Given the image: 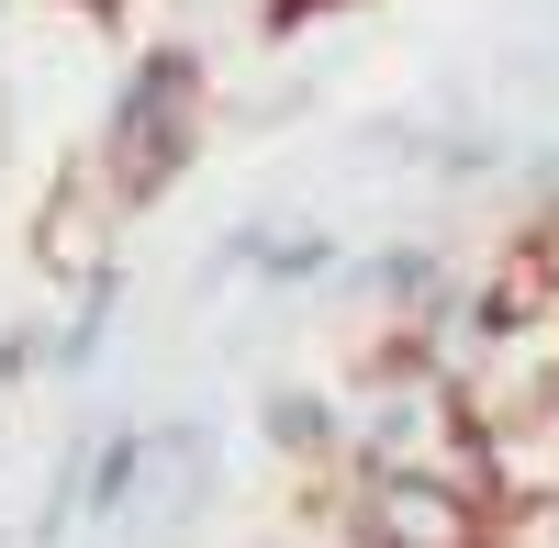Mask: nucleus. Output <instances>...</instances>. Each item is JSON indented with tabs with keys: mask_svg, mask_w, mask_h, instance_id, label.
Listing matches in <instances>:
<instances>
[{
	"mask_svg": "<svg viewBox=\"0 0 559 548\" xmlns=\"http://www.w3.org/2000/svg\"><path fill=\"white\" fill-rule=\"evenodd\" d=\"M202 134H213V68H202V45H134L123 79H112V102H102V134H90L102 202L112 213L168 202L179 179H191Z\"/></svg>",
	"mask_w": 559,
	"mask_h": 548,
	"instance_id": "nucleus-1",
	"label": "nucleus"
},
{
	"mask_svg": "<svg viewBox=\"0 0 559 548\" xmlns=\"http://www.w3.org/2000/svg\"><path fill=\"white\" fill-rule=\"evenodd\" d=\"M503 504L471 470H347V537L358 548H492Z\"/></svg>",
	"mask_w": 559,
	"mask_h": 548,
	"instance_id": "nucleus-2",
	"label": "nucleus"
},
{
	"mask_svg": "<svg viewBox=\"0 0 559 548\" xmlns=\"http://www.w3.org/2000/svg\"><path fill=\"white\" fill-rule=\"evenodd\" d=\"M213 492H224V437H213L202 415L146 426V492H134V515H146L157 537H179V526L213 515Z\"/></svg>",
	"mask_w": 559,
	"mask_h": 548,
	"instance_id": "nucleus-3",
	"label": "nucleus"
},
{
	"mask_svg": "<svg viewBox=\"0 0 559 548\" xmlns=\"http://www.w3.org/2000/svg\"><path fill=\"white\" fill-rule=\"evenodd\" d=\"M347 281H358V302L369 313H381V325L392 336H448V313H459V269L426 247V236H403V247H369L358 269H347Z\"/></svg>",
	"mask_w": 559,
	"mask_h": 548,
	"instance_id": "nucleus-4",
	"label": "nucleus"
},
{
	"mask_svg": "<svg viewBox=\"0 0 559 548\" xmlns=\"http://www.w3.org/2000/svg\"><path fill=\"white\" fill-rule=\"evenodd\" d=\"M224 269H247L258 291H313V281H347V247L336 224H302V213H247L224 236Z\"/></svg>",
	"mask_w": 559,
	"mask_h": 548,
	"instance_id": "nucleus-5",
	"label": "nucleus"
},
{
	"mask_svg": "<svg viewBox=\"0 0 559 548\" xmlns=\"http://www.w3.org/2000/svg\"><path fill=\"white\" fill-rule=\"evenodd\" d=\"M258 448L292 460V470L347 460V403H336V381H269L258 392Z\"/></svg>",
	"mask_w": 559,
	"mask_h": 548,
	"instance_id": "nucleus-6",
	"label": "nucleus"
},
{
	"mask_svg": "<svg viewBox=\"0 0 559 548\" xmlns=\"http://www.w3.org/2000/svg\"><path fill=\"white\" fill-rule=\"evenodd\" d=\"M112 313H123V269L102 258V269H79V302L45 325V370H57V381H90V370H102V347H112Z\"/></svg>",
	"mask_w": 559,
	"mask_h": 548,
	"instance_id": "nucleus-7",
	"label": "nucleus"
},
{
	"mask_svg": "<svg viewBox=\"0 0 559 548\" xmlns=\"http://www.w3.org/2000/svg\"><path fill=\"white\" fill-rule=\"evenodd\" d=\"M146 492V426H102L79 448V526H123Z\"/></svg>",
	"mask_w": 559,
	"mask_h": 548,
	"instance_id": "nucleus-8",
	"label": "nucleus"
},
{
	"mask_svg": "<svg viewBox=\"0 0 559 548\" xmlns=\"http://www.w3.org/2000/svg\"><path fill=\"white\" fill-rule=\"evenodd\" d=\"M0 12H12V0H0Z\"/></svg>",
	"mask_w": 559,
	"mask_h": 548,
	"instance_id": "nucleus-9",
	"label": "nucleus"
}]
</instances>
